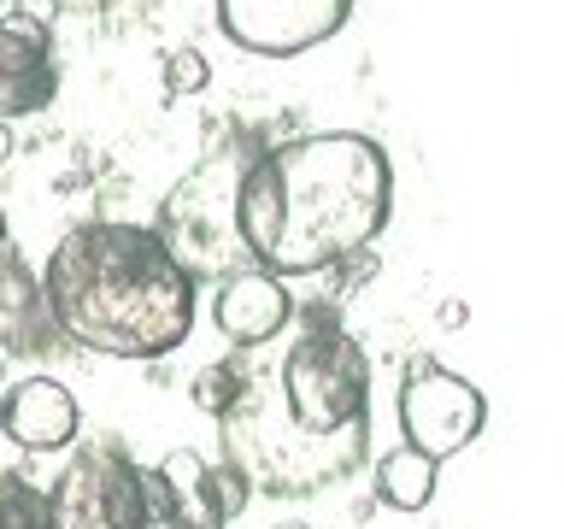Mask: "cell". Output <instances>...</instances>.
I'll return each instance as SVG.
<instances>
[{
    "label": "cell",
    "mask_w": 564,
    "mask_h": 529,
    "mask_svg": "<svg viewBox=\"0 0 564 529\" xmlns=\"http://www.w3.org/2000/svg\"><path fill=\"white\" fill-rule=\"evenodd\" d=\"M394 212V165L359 130H317L259 148L241 171L236 229L247 259L276 277L335 271L370 253Z\"/></svg>",
    "instance_id": "6da1fadb"
},
{
    "label": "cell",
    "mask_w": 564,
    "mask_h": 529,
    "mask_svg": "<svg viewBox=\"0 0 564 529\" xmlns=\"http://www.w3.org/2000/svg\"><path fill=\"white\" fill-rule=\"evenodd\" d=\"M229 465L276 494H312L347 476L370 430V359L347 330L317 306L306 335L282 353L259 388H247L224 418Z\"/></svg>",
    "instance_id": "7a4b0ae2"
},
{
    "label": "cell",
    "mask_w": 564,
    "mask_h": 529,
    "mask_svg": "<svg viewBox=\"0 0 564 529\" xmlns=\"http://www.w3.org/2000/svg\"><path fill=\"white\" fill-rule=\"evenodd\" d=\"M42 294L65 342L106 359H165L194 330V282L148 224H77L53 247Z\"/></svg>",
    "instance_id": "3957f363"
},
{
    "label": "cell",
    "mask_w": 564,
    "mask_h": 529,
    "mask_svg": "<svg viewBox=\"0 0 564 529\" xmlns=\"http://www.w3.org/2000/svg\"><path fill=\"white\" fill-rule=\"evenodd\" d=\"M253 153L259 148H241V141L206 153L200 165L165 194V206H159L153 236L165 241V253L188 271L194 289L241 271V264H253L241 247V229H236V194H241V171Z\"/></svg>",
    "instance_id": "277c9868"
},
{
    "label": "cell",
    "mask_w": 564,
    "mask_h": 529,
    "mask_svg": "<svg viewBox=\"0 0 564 529\" xmlns=\"http://www.w3.org/2000/svg\"><path fill=\"white\" fill-rule=\"evenodd\" d=\"M47 511L53 529H153L148 471L123 453L118 435H95L47 488Z\"/></svg>",
    "instance_id": "5b68a950"
},
{
    "label": "cell",
    "mask_w": 564,
    "mask_h": 529,
    "mask_svg": "<svg viewBox=\"0 0 564 529\" xmlns=\"http://www.w3.org/2000/svg\"><path fill=\"white\" fill-rule=\"evenodd\" d=\"M488 423V400L482 388L470 377H458V370L435 365V359H412L400 382V435L405 447H417L423 458H453L465 453L476 435H482Z\"/></svg>",
    "instance_id": "8992f818"
},
{
    "label": "cell",
    "mask_w": 564,
    "mask_h": 529,
    "mask_svg": "<svg viewBox=\"0 0 564 529\" xmlns=\"http://www.w3.org/2000/svg\"><path fill=\"white\" fill-rule=\"evenodd\" d=\"M347 18L352 0H218V30L259 60H294L324 47Z\"/></svg>",
    "instance_id": "52a82bcc"
},
{
    "label": "cell",
    "mask_w": 564,
    "mask_h": 529,
    "mask_svg": "<svg viewBox=\"0 0 564 529\" xmlns=\"http://www.w3.org/2000/svg\"><path fill=\"white\" fill-rule=\"evenodd\" d=\"M212 324L236 347H264L294 324V289L289 277L264 271V264H241L212 282Z\"/></svg>",
    "instance_id": "ba28073f"
},
{
    "label": "cell",
    "mask_w": 564,
    "mask_h": 529,
    "mask_svg": "<svg viewBox=\"0 0 564 529\" xmlns=\"http://www.w3.org/2000/svg\"><path fill=\"white\" fill-rule=\"evenodd\" d=\"M59 95V65H53L47 18L24 7L0 12V118H30Z\"/></svg>",
    "instance_id": "9c48e42d"
},
{
    "label": "cell",
    "mask_w": 564,
    "mask_h": 529,
    "mask_svg": "<svg viewBox=\"0 0 564 529\" xmlns=\"http://www.w3.org/2000/svg\"><path fill=\"white\" fill-rule=\"evenodd\" d=\"M83 430V406L59 377H24L0 395V435L24 453H59Z\"/></svg>",
    "instance_id": "30bf717a"
},
{
    "label": "cell",
    "mask_w": 564,
    "mask_h": 529,
    "mask_svg": "<svg viewBox=\"0 0 564 529\" xmlns=\"http://www.w3.org/2000/svg\"><path fill=\"white\" fill-rule=\"evenodd\" d=\"M148 511L153 529H224L212 465L194 447H171L148 471Z\"/></svg>",
    "instance_id": "8fae6325"
},
{
    "label": "cell",
    "mask_w": 564,
    "mask_h": 529,
    "mask_svg": "<svg viewBox=\"0 0 564 529\" xmlns=\"http://www.w3.org/2000/svg\"><path fill=\"white\" fill-rule=\"evenodd\" d=\"M59 342L53 306L42 294V277L24 264L18 247H0V353H42Z\"/></svg>",
    "instance_id": "7c38bea8"
},
{
    "label": "cell",
    "mask_w": 564,
    "mask_h": 529,
    "mask_svg": "<svg viewBox=\"0 0 564 529\" xmlns=\"http://www.w3.org/2000/svg\"><path fill=\"white\" fill-rule=\"evenodd\" d=\"M435 483H441V465L423 458L417 447H394L377 458V500L394 511H423L435 500Z\"/></svg>",
    "instance_id": "4fadbf2b"
},
{
    "label": "cell",
    "mask_w": 564,
    "mask_h": 529,
    "mask_svg": "<svg viewBox=\"0 0 564 529\" xmlns=\"http://www.w3.org/2000/svg\"><path fill=\"white\" fill-rule=\"evenodd\" d=\"M0 529H53L47 488L18 471H0Z\"/></svg>",
    "instance_id": "5bb4252c"
},
{
    "label": "cell",
    "mask_w": 564,
    "mask_h": 529,
    "mask_svg": "<svg viewBox=\"0 0 564 529\" xmlns=\"http://www.w3.org/2000/svg\"><path fill=\"white\" fill-rule=\"evenodd\" d=\"M241 395H247V377H241V370L229 365V359L206 365L200 377H194V406H200L206 418H218V423L236 412V400H241Z\"/></svg>",
    "instance_id": "9a60e30c"
},
{
    "label": "cell",
    "mask_w": 564,
    "mask_h": 529,
    "mask_svg": "<svg viewBox=\"0 0 564 529\" xmlns=\"http://www.w3.org/2000/svg\"><path fill=\"white\" fill-rule=\"evenodd\" d=\"M212 83V60L200 47H176L165 53V95L183 100V95H200V88Z\"/></svg>",
    "instance_id": "2e32d148"
},
{
    "label": "cell",
    "mask_w": 564,
    "mask_h": 529,
    "mask_svg": "<svg viewBox=\"0 0 564 529\" xmlns=\"http://www.w3.org/2000/svg\"><path fill=\"white\" fill-rule=\"evenodd\" d=\"M465 317H470V306H465V300H441V324H447V330H458Z\"/></svg>",
    "instance_id": "e0dca14e"
},
{
    "label": "cell",
    "mask_w": 564,
    "mask_h": 529,
    "mask_svg": "<svg viewBox=\"0 0 564 529\" xmlns=\"http://www.w3.org/2000/svg\"><path fill=\"white\" fill-rule=\"evenodd\" d=\"M65 12H100V7H112V0H59Z\"/></svg>",
    "instance_id": "ac0fdd59"
},
{
    "label": "cell",
    "mask_w": 564,
    "mask_h": 529,
    "mask_svg": "<svg viewBox=\"0 0 564 529\" xmlns=\"http://www.w3.org/2000/svg\"><path fill=\"white\" fill-rule=\"evenodd\" d=\"M0 247H7V212H0Z\"/></svg>",
    "instance_id": "d6986e66"
},
{
    "label": "cell",
    "mask_w": 564,
    "mask_h": 529,
    "mask_svg": "<svg viewBox=\"0 0 564 529\" xmlns=\"http://www.w3.org/2000/svg\"><path fill=\"white\" fill-rule=\"evenodd\" d=\"M271 529H312V523H271Z\"/></svg>",
    "instance_id": "ffe728a7"
},
{
    "label": "cell",
    "mask_w": 564,
    "mask_h": 529,
    "mask_svg": "<svg viewBox=\"0 0 564 529\" xmlns=\"http://www.w3.org/2000/svg\"><path fill=\"white\" fill-rule=\"evenodd\" d=\"M0 377H7V353H0ZM0 388H7V382H0Z\"/></svg>",
    "instance_id": "44dd1931"
},
{
    "label": "cell",
    "mask_w": 564,
    "mask_h": 529,
    "mask_svg": "<svg viewBox=\"0 0 564 529\" xmlns=\"http://www.w3.org/2000/svg\"><path fill=\"white\" fill-rule=\"evenodd\" d=\"M0 7H18V0H0Z\"/></svg>",
    "instance_id": "7402d4cb"
}]
</instances>
